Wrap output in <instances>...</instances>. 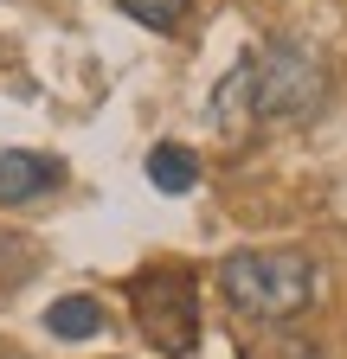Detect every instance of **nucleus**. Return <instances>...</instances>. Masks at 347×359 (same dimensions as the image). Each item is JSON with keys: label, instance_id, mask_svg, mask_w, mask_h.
<instances>
[{"label": "nucleus", "instance_id": "f257e3e1", "mask_svg": "<svg viewBox=\"0 0 347 359\" xmlns=\"http://www.w3.org/2000/svg\"><path fill=\"white\" fill-rule=\"evenodd\" d=\"M219 289L244 321H296L315 302L322 269L309 250H232L219 263Z\"/></svg>", "mask_w": 347, "mask_h": 359}, {"label": "nucleus", "instance_id": "f03ea898", "mask_svg": "<svg viewBox=\"0 0 347 359\" xmlns=\"http://www.w3.org/2000/svg\"><path fill=\"white\" fill-rule=\"evenodd\" d=\"M328 97V71L309 45L296 39H277L257 52V71H251V116L257 122H309Z\"/></svg>", "mask_w": 347, "mask_h": 359}, {"label": "nucleus", "instance_id": "7ed1b4c3", "mask_svg": "<svg viewBox=\"0 0 347 359\" xmlns=\"http://www.w3.org/2000/svg\"><path fill=\"white\" fill-rule=\"evenodd\" d=\"M129 308H136L148 346H161L167 359H187L199 346V289L187 269H142L129 283Z\"/></svg>", "mask_w": 347, "mask_h": 359}, {"label": "nucleus", "instance_id": "20e7f679", "mask_svg": "<svg viewBox=\"0 0 347 359\" xmlns=\"http://www.w3.org/2000/svg\"><path fill=\"white\" fill-rule=\"evenodd\" d=\"M58 187H65V161L58 154H32V148H7L0 154V205L52 199Z\"/></svg>", "mask_w": 347, "mask_h": 359}, {"label": "nucleus", "instance_id": "39448f33", "mask_svg": "<svg viewBox=\"0 0 347 359\" xmlns=\"http://www.w3.org/2000/svg\"><path fill=\"white\" fill-rule=\"evenodd\" d=\"M148 180H155L161 193L181 199V193L199 187V154H193L187 142H155V148H148Z\"/></svg>", "mask_w": 347, "mask_h": 359}, {"label": "nucleus", "instance_id": "423d86ee", "mask_svg": "<svg viewBox=\"0 0 347 359\" xmlns=\"http://www.w3.org/2000/svg\"><path fill=\"white\" fill-rule=\"evenodd\" d=\"M46 334H58V340H91V334H103V308L91 295H58L46 308Z\"/></svg>", "mask_w": 347, "mask_h": 359}, {"label": "nucleus", "instance_id": "0eeeda50", "mask_svg": "<svg viewBox=\"0 0 347 359\" xmlns=\"http://www.w3.org/2000/svg\"><path fill=\"white\" fill-rule=\"evenodd\" d=\"M251 71H257V52H244L232 71H225V83H219V97H212V122H219L225 135H238L232 122L238 116H251Z\"/></svg>", "mask_w": 347, "mask_h": 359}, {"label": "nucleus", "instance_id": "6e6552de", "mask_svg": "<svg viewBox=\"0 0 347 359\" xmlns=\"http://www.w3.org/2000/svg\"><path fill=\"white\" fill-rule=\"evenodd\" d=\"M116 7L148 32H181V20H187V0H116Z\"/></svg>", "mask_w": 347, "mask_h": 359}, {"label": "nucleus", "instance_id": "1a4fd4ad", "mask_svg": "<svg viewBox=\"0 0 347 359\" xmlns=\"http://www.w3.org/2000/svg\"><path fill=\"white\" fill-rule=\"evenodd\" d=\"M238 359H328L315 340H302V334H264V340H244Z\"/></svg>", "mask_w": 347, "mask_h": 359}, {"label": "nucleus", "instance_id": "9d476101", "mask_svg": "<svg viewBox=\"0 0 347 359\" xmlns=\"http://www.w3.org/2000/svg\"><path fill=\"white\" fill-rule=\"evenodd\" d=\"M26 257H32V250H26L13 231H0V283H13V269H26Z\"/></svg>", "mask_w": 347, "mask_h": 359}]
</instances>
